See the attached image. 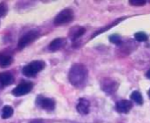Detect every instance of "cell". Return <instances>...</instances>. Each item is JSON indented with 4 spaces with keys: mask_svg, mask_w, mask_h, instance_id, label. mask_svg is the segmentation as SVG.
Listing matches in <instances>:
<instances>
[{
    "mask_svg": "<svg viewBox=\"0 0 150 123\" xmlns=\"http://www.w3.org/2000/svg\"><path fill=\"white\" fill-rule=\"evenodd\" d=\"M88 77V70L82 63L74 64L69 72V80L70 84L76 87H82Z\"/></svg>",
    "mask_w": 150,
    "mask_h": 123,
    "instance_id": "obj_1",
    "label": "cell"
},
{
    "mask_svg": "<svg viewBox=\"0 0 150 123\" xmlns=\"http://www.w3.org/2000/svg\"><path fill=\"white\" fill-rule=\"evenodd\" d=\"M44 68H45V63L43 61H33L29 64L25 65L23 68L22 72L25 76L32 77L36 76Z\"/></svg>",
    "mask_w": 150,
    "mask_h": 123,
    "instance_id": "obj_2",
    "label": "cell"
},
{
    "mask_svg": "<svg viewBox=\"0 0 150 123\" xmlns=\"http://www.w3.org/2000/svg\"><path fill=\"white\" fill-rule=\"evenodd\" d=\"M74 18V11L70 8H66L60 11L54 19L55 26H61L71 22Z\"/></svg>",
    "mask_w": 150,
    "mask_h": 123,
    "instance_id": "obj_3",
    "label": "cell"
},
{
    "mask_svg": "<svg viewBox=\"0 0 150 123\" xmlns=\"http://www.w3.org/2000/svg\"><path fill=\"white\" fill-rule=\"evenodd\" d=\"M40 33L38 31L36 30H32V31H29L28 33H25L18 41V48L19 49H22L24 48L25 47H26L27 45L31 44L33 41H34L38 37H39Z\"/></svg>",
    "mask_w": 150,
    "mask_h": 123,
    "instance_id": "obj_4",
    "label": "cell"
},
{
    "mask_svg": "<svg viewBox=\"0 0 150 123\" xmlns=\"http://www.w3.org/2000/svg\"><path fill=\"white\" fill-rule=\"evenodd\" d=\"M118 87H119V84L115 80L109 78V77L103 79L101 82L102 90L108 94H112V93L116 92V91L118 90Z\"/></svg>",
    "mask_w": 150,
    "mask_h": 123,
    "instance_id": "obj_5",
    "label": "cell"
},
{
    "mask_svg": "<svg viewBox=\"0 0 150 123\" xmlns=\"http://www.w3.org/2000/svg\"><path fill=\"white\" fill-rule=\"evenodd\" d=\"M36 103L40 107H41L45 110H47V111H53L55 107V102L54 100L48 99V98H44L42 96H39L37 98Z\"/></svg>",
    "mask_w": 150,
    "mask_h": 123,
    "instance_id": "obj_6",
    "label": "cell"
},
{
    "mask_svg": "<svg viewBox=\"0 0 150 123\" xmlns=\"http://www.w3.org/2000/svg\"><path fill=\"white\" fill-rule=\"evenodd\" d=\"M33 84L32 83H22L18 85L17 87H15L12 91V94L16 97L23 96L25 94H27L30 92L33 89Z\"/></svg>",
    "mask_w": 150,
    "mask_h": 123,
    "instance_id": "obj_7",
    "label": "cell"
},
{
    "mask_svg": "<svg viewBox=\"0 0 150 123\" xmlns=\"http://www.w3.org/2000/svg\"><path fill=\"white\" fill-rule=\"evenodd\" d=\"M132 108H133L132 102L127 100H120L116 104V110L120 114H127Z\"/></svg>",
    "mask_w": 150,
    "mask_h": 123,
    "instance_id": "obj_8",
    "label": "cell"
},
{
    "mask_svg": "<svg viewBox=\"0 0 150 123\" xmlns=\"http://www.w3.org/2000/svg\"><path fill=\"white\" fill-rule=\"evenodd\" d=\"M90 102L85 99H80L76 105V110L79 114L86 115L90 112Z\"/></svg>",
    "mask_w": 150,
    "mask_h": 123,
    "instance_id": "obj_9",
    "label": "cell"
},
{
    "mask_svg": "<svg viewBox=\"0 0 150 123\" xmlns=\"http://www.w3.org/2000/svg\"><path fill=\"white\" fill-rule=\"evenodd\" d=\"M65 44H66V40L64 38H57L51 41V43L48 46V48L50 51L55 52L61 49L62 48H63Z\"/></svg>",
    "mask_w": 150,
    "mask_h": 123,
    "instance_id": "obj_10",
    "label": "cell"
},
{
    "mask_svg": "<svg viewBox=\"0 0 150 123\" xmlns=\"http://www.w3.org/2000/svg\"><path fill=\"white\" fill-rule=\"evenodd\" d=\"M13 81H14V77L10 72L4 71L0 73V85L2 86L10 85L13 83Z\"/></svg>",
    "mask_w": 150,
    "mask_h": 123,
    "instance_id": "obj_11",
    "label": "cell"
},
{
    "mask_svg": "<svg viewBox=\"0 0 150 123\" xmlns=\"http://www.w3.org/2000/svg\"><path fill=\"white\" fill-rule=\"evenodd\" d=\"M85 33V29L83 27H80V26H76L74 29L71 30L70 33V37L73 41L78 39L79 37H81L83 33Z\"/></svg>",
    "mask_w": 150,
    "mask_h": 123,
    "instance_id": "obj_12",
    "label": "cell"
},
{
    "mask_svg": "<svg viewBox=\"0 0 150 123\" xmlns=\"http://www.w3.org/2000/svg\"><path fill=\"white\" fill-rule=\"evenodd\" d=\"M12 63V58L10 55H0V67L6 68Z\"/></svg>",
    "mask_w": 150,
    "mask_h": 123,
    "instance_id": "obj_13",
    "label": "cell"
},
{
    "mask_svg": "<svg viewBox=\"0 0 150 123\" xmlns=\"http://www.w3.org/2000/svg\"><path fill=\"white\" fill-rule=\"evenodd\" d=\"M13 114V108L10 106H5L3 107L2 110V118L3 119H8L10 117H11V115Z\"/></svg>",
    "mask_w": 150,
    "mask_h": 123,
    "instance_id": "obj_14",
    "label": "cell"
},
{
    "mask_svg": "<svg viewBox=\"0 0 150 123\" xmlns=\"http://www.w3.org/2000/svg\"><path fill=\"white\" fill-rule=\"evenodd\" d=\"M131 99L137 104L139 105H142L143 103V99H142V94L137 92V91H134L132 94H131Z\"/></svg>",
    "mask_w": 150,
    "mask_h": 123,
    "instance_id": "obj_15",
    "label": "cell"
},
{
    "mask_svg": "<svg viewBox=\"0 0 150 123\" xmlns=\"http://www.w3.org/2000/svg\"><path fill=\"white\" fill-rule=\"evenodd\" d=\"M134 38H135V40H136L137 41H140V42L146 41H148V39H149L148 35H147L145 33H143V32L136 33L134 34Z\"/></svg>",
    "mask_w": 150,
    "mask_h": 123,
    "instance_id": "obj_16",
    "label": "cell"
},
{
    "mask_svg": "<svg viewBox=\"0 0 150 123\" xmlns=\"http://www.w3.org/2000/svg\"><path fill=\"white\" fill-rule=\"evenodd\" d=\"M109 40L113 44H116V45H120L122 43V41H121V38L120 35L118 34H112L109 37Z\"/></svg>",
    "mask_w": 150,
    "mask_h": 123,
    "instance_id": "obj_17",
    "label": "cell"
},
{
    "mask_svg": "<svg viewBox=\"0 0 150 123\" xmlns=\"http://www.w3.org/2000/svg\"><path fill=\"white\" fill-rule=\"evenodd\" d=\"M121 19H118V21H116V22H114V23H112V25H110V26H105V28H104V29H100L99 31H98L97 33H95L93 35H92V37L91 38H93V37H95V36H97L98 34H99V33H103V32H105V31H106L107 29H110L111 27H112L113 26H116L120 21Z\"/></svg>",
    "mask_w": 150,
    "mask_h": 123,
    "instance_id": "obj_18",
    "label": "cell"
},
{
    "mask_svg": "<svg viewBox=\"0 0 150 123\" xmlns=\"http://www.w3.org/2000/svg\"><path fill=\"white\" fill-rule=\"evenodd\" d=\"M129 4L133 6H143L146 4V1L143 0H131L129 1Z\"/></svg>",
    "mask_w": 150,
    "mask_h": 123,
    "instance_id": "obj_19",
    "label": "cell"
},
{
    "mask_svg": "<svg viewBox=\"0 0 150 123\" xmlns=\"http://www.w3.org/2000/svg\"><path fill=\"white\" fill-rule=\"evenodd\" d=\"M7 12V7L4 4H0V17H4Z\"/></svg>",
    "mask_w": 150,
    "mask_h": 123,
    "instance_id": "obj_20",
    "label": "cell"
},
{
    "mask_svg": "<svg viewBox=\"0 0 150 123\" xmlns=\"http://www.w3.org/2000/svg\"><path fill=\"white\" fill-rule=\"evenodd\" d=\"M146 76H147V77H148V78H149L150 79V69L148 70V72L146 73Z\"/></svg>",
    "mask_w": 150,
    "mask_h": 123,
    "instance_id": "obj_21",
    "label": "cell"
},
{
    "mask_svg": "<svg viewBox=\"0 0 150 123\" xmlns=\"http://www.w3.org/2000/svg\"><path fill=\"white\" fill-rule=\"evenodd\" d=\"M148 94H149V98H150V89H149V93H148Z\"/></svg>",
    "mask_w": 150,
    "mask_h": 123,
    "instance_id": "obj_22",
    "label": "cell"
}]
</instances>
